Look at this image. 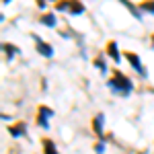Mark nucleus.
Returning <instances> with one entry per match:
<instances>
[{
	"label": "nucleus",
	"instance_id": "obj_1",
	"mask_svg": "<svg viewBox=\"0 0 154 154\" xmlns=\"http://www.w3.org/2000/svg\"><path fill=\"white\" fill-rule=\"evenodd\" d=\"M107 86H109L117 97H130L131 91H134V82H131V78H130V76H125L119 68H113L111 78L107 80Z\"/></svg>",
	"mask_w": 154,
	"mask_h": 154
},
{
	"label": "nucleus",
	"instance_id": "obj_2",
	"mask_svg": "<svg viewBox=\"0 0 154 154\" xmlns=\"http://www.w3.org/2000/svg\"><path fill=\"white\" fill-rule=\"evenodd\" d=\"M84 11H86V6L82 0H58L54 4V12H66L72 17H80Z\"/></svg>",
	"mask_w": 154,
	"mask_h": 154
},
{
	"label": "nucleus",
	"instance_id": "obj_3",
	"mask_svg": "<svg viewBox=\"0 0 154 154\" xmlns=\"http://www.w3.org/2000/svg\"><path fill=\"white\" fill-rule=\"evenodd\" d=\"M123 58L128 60L130 66L140 74V78H148V72H146V68H144V64H142V58H140L136 51H123Z\"/></svg>",
	"mask_w": 154,
	"mask_h": 154
},
{
	"label": "nucleus",
	"instance_id": "obj_4",
	"mask_svg": "<svg viewBox=\"0 0 154 154\" xmlns=\"http://www.w3.org/2000/svg\"><path fill=\"white\" fill-rule=\"evenodd\" d=\"M33 41H35V51L41 56V58H54V45L51 43H48V41H43L39 35H35L33 33Z\"/></svg>",
	"mask_w": 154,
	"mask_h": 154
},
{
	"label": "nucleus",
	"instance_id": "obj_5",
	"mask_svg": "<svg viewBox=\"0 0 154 154\" xmlns=\"http://www.w3.org/2000/svg\"><path fill=\"white\" fill-rule=\"evenodd\" d=\"M54 117V109L48 105H39L37 107V123L43 128V130H48L49 128V119Z\"/></svg>",
	"mask_w": 154,
	"mask_h": 154
},
{
	"label": "nucleus",
	"instance_id": "obj_6",
	"mask_svg": "<svg viewBox=\"0 0 154 154\" xmlns=\"http://www.w3.org/2000/svg\"><path fill=\"white\" fill-rule=\"evenodd\" d=\"M105 54L109 56V58L113 60L115 64H119L121 62V54H119V45H117V41H107V45H105Z\"/></svg>",
	"mask_w": 154,
	"mask_h": 154
},
{
	"label": "nucleus",
	"instance_id": "obj_7",
	"mask_svg": "<svg viewBox=\"0 0 154 154\" xmlns=\"http://www.w3.org/2000/svg\"><path fill=\"white\" fill-rule=\"evenodd\" d=\"M91 128L95 131L97 138H101L103 140V128H105V115L103 113H97L95 117H93V123H91Z\"/></svg>",
	"mask_w": 154,
	"mask_h": 154
},
{
	"label": "nucleus",
	"instance_id": "obj_8",
	"mask_svg": "<svg viewBox=\"0 0 154 154\" xmlns=\"http://www.w3.org/2000/svg\"><path fill=\"white\" fill-rule=\"evenodd\" d=\"M6 130H8V134H11L12 138H23V136H27V125H25V121H17L14 125H8Z\"/></svg>",
	"mask_w": 154,
	"mask_h": 154
},
{
	"label": "nucleus",
	"instance_id": "obj_9",
	"mask_svg": "<svg viewBox=\"0 0 154 154\" xmlns=\"http://www.w3.org/2000/svg\"><path fill=\"white\" fill-rule=\"evenodd\" d=\"M2 54H4V60L6 62H12V58L19 54V48L14 43H11V41H4L2 43Z\"/></svg>",
	"mask_w": 154,
	"mask_h": 154
},
{
	"label": "nucleus",
	"instance_id": "obj_10",
	"mask_svg": "<svg viewBox=\"0 0 154 154\" xmlns=\"http://www.w3.org/2000/svg\"><path fill=\"white\" fill-rule=\"evenodd\" d=\"M39 23L43 25V27H48V29H54L58 25V17H56V12H43L39 17Z\"/></svg>",
	"mask_w": 154,
	"mask_h": 154
},
{
	"label": "nucleus",
	"instance_id": "obj_11",
	"mask_svg": "<svg viewBox=\"0 0 154 154\" xmlns=\"http://www.w3.org/2000/svg\"><path fill=\"white\" fill-rule=\"evenodd\" d=\"M119 4H123L125 8H128V12H130L134 19H138V21H142V12H140V8H138V4H134L131 0H117Z\"/></svg>",
	"mask_w": 154,
	"mask_h": 154
},
{
	"label": "nucleus",
	"instance_id": "obj_12",
	"mask_svg": "<svg viewBox=\"0 0 154 154\" xmlns=\"http://www.w3.org/2000/svg\"><path fill=\"white\" fill-rule=\"evenodd\" d=\"M41 148H43V154H58V146L54 144V140H49V138H43L41 140Z\"/></svg>",
	"mask_w": 154,
	"mask_h": 154
},
{
	"label": "nucleus",
	"instance_id": "obj_13",
	"mask_svg": "<svg viewBox=\"0 0 154 154\" xmlns=\"http://www.w3.org/2000/svg\"><path fill=\"white\" fill-rule=\"evenodd\" d=\"M140 12H146V14H154V0H142L138 4Z\"/></svg>",
	"mask_w": 154,
	"mask_h": 154
},
{
	"label": "nucleus",
	"instance_id": "obj_14",
	"mask_svg": "<svg viewBox=\"0 0 154 154\" xmlns=\"http://www.w3.org/2000/svg\"><path fill=\"white\" fill-rule=\"evenodd\" d=\"M93 64H95L97 68H99V72H101L103 76H107V62H105V60H103V56H97V58H95V62H93Z\"/></svg>",
	"mask_w": 154,
	"mask_h": 154
},
{
	"label": "nucleus",
	"instance_id": "obj_15",
	"mask_svg": "<svg viewBox=\"0 0 154 154\" xmlns=\"http://www.w3.org/2000/svg\"><path fill=\"white\" fill-rule=\"evenodd\" d=\"M105 146H107V144L103 142V140H99V142L95 144V152L97 154H103V152H105Z\"/></svg>",
	"mask_w": 154,
	"mask_h": 154
},
{
	"label": "nucleus",
	"instance_id": "obj_16",
	"mask_svg": "<svg viewBox=\"0 0 154 154\" xmlns=\"http://www.w3.org/2000/svg\"><path fill=\"white\" fill-rule=\"evenodd\" d=\"M35 4H37V8H41V11L48 8V0H35Z\"/></svg>",
	"mask_w": 154,
	"mask_h": 154
},
{
	"label": "nucleus",
	"instance_id": "obj_17",
	"mask_svg": "<svg viewBox=\"0 0 154 154\" xmlns=\"http://www.w3.org/2000/svg\"><path fill=\"white\" fill-rule=\"evenodd\" d=\"M150 48L154 49V33H152V35H150Z\"/></svg>",
	"mask_w": 154,
	"mask_h": 154
},
{
	"label": "nucleus",
	"instance_id": "obj_18",
	"mask_svg": "<svg viewBox=\"0 0 154 154\" xmlns=\"http://www.w3.org/2000/svg\"><path fill=\"white\" fill-rule=\"evenodd\" d=\"M12 0H2V4H4V6H6V4H11Z\"/></svg>",
	"mask_w": 154,
	"mask_h": 154
},
{
	"label": "nucleus",
	"instance_id": "obj_19",
	"mask_svg": "<svg viewBox=\"0 0 154 154\" xmlns=\"http://www.w3.org/2000/svg\"><path fill=\"white\" fill-rule=\"evenodd\" d=\"M49 2H54V4H56V2H58V0H49Z\"/></svg>",
	"mask_w": 154,
	"mask_h": 154
}]
</instances>
